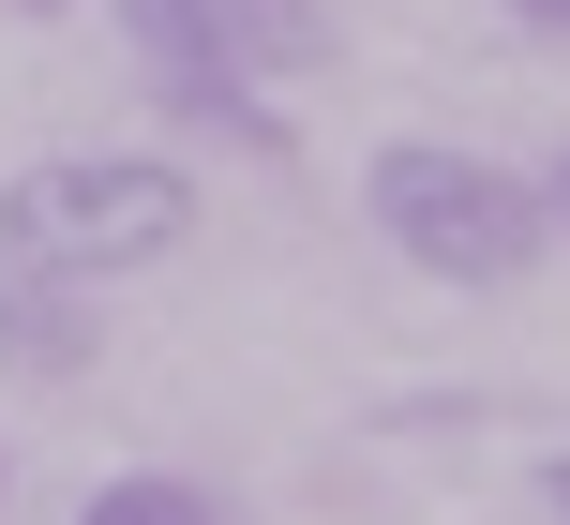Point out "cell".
<instances>
[{"mask_svg": "<svg viewBox=\"0 0 570 525\" xmlns=\"http://www.w3.org/2000/svg\"><path fill=\"white\" fill-rule=\"evenodd\" d=\"M180 240H196L180 150H46L0 180V270H46V286H120V270H166Z\"/></svg>", "mask_w": 570, "mask_h": 525, "instance_id": "obj_1", "label": "cell"}, {"mask_svg": "<svg viewBox=\"0 0 570 525\" xmlns=\"http://www.w3.org/2000/svg\"><path fill=\"white\" fill-rule=\"evenodd\" d=\"M361 210H375V240H391L405 270H435V286H525V270L556 256L541 180H511L495 150H451V136H391L361 166Z\"/></svg>", "mask_w": 570, "mask_h": 525, "instance_id": "obj_2", "label": "cell"}, {"mask_svg": "<svg viewBox=\"0 0 570 525\" xmlns=\"http://www.w3.org/2000/svg\"><path fill=\"white\" fill-rule=\"evenodd\" d=\"M120 46H136V76L166 90V106H196V90H285L331 60V0H106Z\"/></svg>", "mask_w": 570, "mask_h": 525, "instance_id": "obj_3", "label": "cell"}, {"mask_svg": "<svg viewBox=\"0 0 570 525\" xmlns=\"http://www.w3.org/2000/svg\"><path fill=\"white\" fill-rule=\"evenodd\" d=\"M90 286H46V270H0V376L16 390H76L90 376Z\"/></svg>", "mask_w": 570, "mask_h": 525, "instance_id": "obj_4", "label": "cell"}, {"mask_svg": "<svg viewBox=\"0 0 570 525\" xmlns=\"http://www.w3.org/2000/svg\"><path fill=\"white\" fill-rule=\"evenodd\" d=\"M76 525H240L210 481H180V466H120V481H90V511Z\"/></svg>", "mask_w": 570, "mask_h": 525, "instance_id": "obj_5", "label": "cell"}, {"mask_svg": "<svg viewBox=\"0 0 570 525\" xmlns=\"http://www.w3.org/2000/svg\"><path fill=\"white\" fill-rule=\"evenodd\" d=\"M541 511H556V525H570V450H541Z\"/></svg>", "mask_w": 570, "mask_h": 525, "instance_id": "obj_6", "label": "cell"}, {"mask_svg": "<svg viewBox=\"0 0 570 525\" xmlns=\"http://www.w3.org/2000/svg\"><path fill=\"white\" fill-rule=\"evenodd\" d=\"M511 16H525V30H570V0H511Z\"/></svg>", "mask_w": 570, "mask_h": 525, "instance_id": "obj_7", "label": "cell"}, {"mask_svg": "<svg viewBox=\"0 0 570 525\" xmlns=\"http://www.w3.org/2000/svg\"><path fill=\"white\" fill-rule=\"evenodd\" d=\"M541 210H556V226H570V166H556V180H541Z\"/></svg>", "mask_w": 570, "mask_h": 525, "instance_id": "obj_8", "label": "cell"}, {"mask_svg": "<svg viewBox=\"0 0 570 525\" xmlns=\"http://www.w3.org/2000/svg\"><path fill=\"white\" fill-rule=\"evenodd\" d=\"M0 481H16V466H0Z\"/></svg>", "mask_w": 570, "mask_h": 525, "instance_id": "obj_9", "label": "cell"}]
</instances>
